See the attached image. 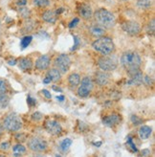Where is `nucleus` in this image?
I'll return each mask as SVG.
<instances>
[{"instance_id": "1", "label": "nucleus", "mask_w": 155, "mask_h": 157, "mask_svg": "<svg viewBox=\"0 0 155 157\" xmlns=\"http://www.w3.org/2000/svg\"><path fill=\"white\" fill-rule=\"evenodd\" d=\"M93 15H94L97 24L100 25L105 29L112 28L116 23V18L114 14L108 10L104 9V8H100Z\"/></svg>"}, {"instance_id": "2", "label": "nucleus", "mask_w": 155, "mask_h": 157, "mask_svg": "<svg viewBox=\"0 0 155 157\" xmlns=\"http://www.w3.org/2000/svg\"><path fill=\"white\" fill-rule=\"evenodd\" d=\"M92 47L95 51L102 54L103 56L111 55L115 50V44L112 38L108 36H100L92 43Z\"/></svg>"}, {"instance_id": "3", "label": "nucleus", "mask_w": 155, "mask_h": 157, "mask_svg": "<svg viewBox=\"0 0 155 157\" xmlns=\"http://www.w3.org/2000/svg\"><path fill=\"white\" fill-rule=\"evenodd\" d=\"M142 63L141 57L136 52H126L123 54L121 58V64L125 68L127 71H131L140 68V65Z\"/></svg>"}, {"instance_id": "4", "label": "nucleus", "mask_w": 155, "mask_h": 157, "mask_svg": "<svg viewBox=\"0 0 155 157\" xmlns=\"http://www.w3.org/2000/svg\"><path fill=\"white\" fill-rule=\"evenodd\" d=\"M3 128L8 131H18L22 128V121L20 117L15 113H11L6 116L3 121Z\"/></svg>"}, {"instance_id": "5", "label": "nucleus", "mask_w": 155, "mask_h": 157, "mask_svg": "<svg viewBox=\"0 0 155 157\" xmlns=\"http://www.w3.org/2000/svg\"><path fill=\"white\" fill-rule=\"evenodd\" d=\"M98 65L102 69V71L110 72L113 71L118 66V60L115 57H111L110 55L100 58L98 60Z\"/></svg>"}, {"instance_id": "6", "label": "nucleus", "mask_w": 155, "mask_h": 157, "mask_svg": "<svg viewBox=\"0 0 155 157\" xmlns=\"http://www.w3.org/2000/svg\"><path fill=\"white\" fill-rule=\"evenodd\" d=\"M55 66L60 73H66L71 66V59L68 55L61 54L55 59Z\"/></svg>"}, {"instance_id": "7", "label": "nucleus", "mask_w": 155, "mask_h": 157, "mask_svg": "<svg viewBox=\"0 0 155 157\" xmlns=\"http://www.w3.org/2000/svg\"><path fill=\"white\" fill-rule=\"evenodd\" d=\"M28 147L31 151L36 152H42L45 151L48 147V144L45 140L38 138V137H33L29 140Z\"/></svg>"}, {"instance_id": "8", "label": "nucleus", "mask_w": 155, "mask_h": 157, "mask_svg": "<svg viewBox=\"0 0 155 157\" xmlns=\"http://www.w3.org/2000/svg\"><path fill=\"white\" fill-rule=\"evenodd\" d=\"M80 83L81 85L78 89V96L81 98H86L93 89V82L90 78L85 77Z\"/></svg>"}, {"instance_id": "9", "label": "nucleus", "mask_w": 155, "mask_h": 157, "mask_svg": "<svg viewBox=\"0 0 155 157\" xmlns=\"http://www.w3.org/2000/svg\"><path fill=\"white\" fill-rule=\"evenodd\" d=\"M122 29L129 36H137L141 32V27L136 21H126L122 24Z\"/></svg>"}, {"instance_id": "10", "label": "nucleus", "mask_w": 155, "mask_h": 157, "mask_svg": "<svg viewBox=\"0 0 155 157\" xmlns=\"http://www.w3.org/2000/svg\"><path fill=\"white\" fill-rule=\"evenodd\" d=\"M44 128L48 133L52 135H59L62 131V128L59 122L54 121V120H49L46 121L44 124Z\"/></svg>"}, {"instance_id": "11", "label": "nucleus", "mask_w": 155, "mask_h": 157, "mask_svg": "<svg viewBox=\"0 0 155 157\" xmlns=\"http://www.w3.org/2000/svg\"><path fill=\"white\" fill-rule=\"evenodd\" d=\"M127 73L130 77V80L127 82L129 85H140L143 83L144 75L140 71V69L132 70V71H129Z\"/></svg>"}, {"instance_id": "12", "label": "nucleus", "mask_w": 155, "mask_h": 157, "mask_svg": "<svg viewBox=\"0 0 155 157\" xmlns=\"http://www.w3.org/2000/svg\"><path fill=\"white\" fill-rule=\"evenodd\" d=\"M78 13H79L80 17H81L83 19H90L93 17V11L92 8L87 3H81L78 7Z\"/></svg>"}, {"instance_id": "13", "label": "nucleus", "mask_w": 155, "mask_h": 157, "mask_svg": "<svg viewBox=\"0 0 155 157\" xmlns=\"http://www.w3.org/2000/svg\"><path fill=\"white\" fill-rule=\"evenodd\" d=\"M121 122V116L118 114H110L108 116H105L103 119V124L106 127L113 128L116 124H118Z\"/></svg>"}, {"instance_id": "14", "label": "nucleus", "mask_w": 155, "mask_h": 157, "mask_svg": "<svg viewBox=\"0 0 155 157\" xmlns=\"http://www.w3.org/2000/svg\"><path fill=\"white\" fill-rule=\"evenodd\" d=\"M51 59L48 55H42L36 61V67L38 70H46L50 65Z\"/></svg>"}, {"instance_id": "15", "label": "nucleus", "mask_w": 155, "mask_h": 157, "mask_svg": "<svg viewBox=\"0 0 155 157\" xmlns=\"http://www.w3.org/2000/svg\"><path fill=\"white\" fill-rule=\"evenodd\" d=\"M96 82L100 85V86H104L106 84H108L110 81V76L107 72L104 71H100L96 73V77H95Z\"/></svg>"}, {"instance_id": "16", "label": "nucleus", "mask_w": 155, "mask_h": 157, "mask_svg": "<svg viewBox=\"0 0 155 157\" xmlns=\"http://www.w3.org/2000/svg\"><path fill=\"white\" fill-rule=\"evenodd\" d=\"M89 32L91 33V35L95 37H100L104 36L105 34V28L102 27L100 25L97 24V25H93L89 28Z\"/></svg>"}, {"instance_id": "17", "label": "nucleus", "mask_w": 155, "mask_h": 157, "mask_svg": "<svg viewBox=\"0 0 155 157\" xmlns=\"http://www.w3.org/2000/svg\"><path fill=\"white\" fill-rule=\"evenodd\" d=\"M57 15L58 14L56 13V12L47 10L42 13V19L48 23H55L57 20Z\"/></svg>"}, {"instance_id": "18", "label": "nucleus", "mask_w": 155, "mask_h": 157, "mask_svg": "<svg viewBox=\"0 0 155 157\" xmlns=\"http://www.w3.org/2000/svg\"><path fill=\"white\" fill-rule=\"evenodd\" d=\"M151 133H152V128L149 127V125H143L139 129V136L143 140L149 139V136L151 135Z\"/></svg>"}, {"instance_id": "19", "label": "nucleus", "mask_w": 155, "mask_h": 157, "mask_svg": "<svg viewBox=\"0 0 155 157\" xmlns=\"http://www.w3.org/2000/svg\"><path fill=\"white\" fill-rule=\"evenodd\" d=\"M46 77H47L49 80L51 82H58L60 80V72L59 71L58 69H55V68H53V69H50L49 71L47 72V74H46Z\"/></svg>"}, {"instance_id": "20", "label": "nucleus", "mask_w": 155, "mask_h": 157, "mask_svg": "<svg viewBox=\"0 0 155 157\" xmlns=\"http://www.w3.org/2000/svg\"><path fill=\"white\" fill-rule=\"evenodd\" d=\"M68 82H69V85H70L72 88H76L81 82L80 75L77 74V73H72L70 76L68 77Z\"/></svg>"}, {"instance_id": "21", "label": "nucleus", "mask_w": 155, "mask_h": 157, "mask_svg": "<svg viewBox=\"0 0 155 157\" xmlns=\"http://www.w3.org/2000/svg\"><path fill=\"white\" fill-rule=\"evenodd\" d=\"M18 66H19V68L21 70H23V71H26V70H30L31 68L33 67V62L30 59L24 58V59H21L19 60Z\"/></svg>"}, {"instance_id": "22", "label": "nucleus", "mask_w": 155, "mask_h": 157, "mask_svg": "<svg viewBox=\"0 0 155 157\" xmlns=\"http://www.w3.org/2000/svg\"><path fill=\"white\" fill-rule=\"evenodd\" d=\"M72 140L71 139H69V138H65L64 140H62V142L60 143L59 145V150L61 152H63V153H66L67 151L69 150V147H71L72 145Z\"/></svg>"}, {"instance_id": "23", "label": "nucleus", "mask_w": 155, "mask_h": 157, "mask_svg": "<svg viewBox=\"0 0 155 157\" xmlns=\"http://www.w3.org/2000/svg\"><path fill=\"white\" fill-rule=\"evenodd\" d=\"M152 5L151 0H137V7L141 10H149Z\"/></svg>"}, {"instance_id": "24", "label": "nucleus", "mask_w": 155, "mask_h": 157, "mask_svg": "<svg viewBox=\"0 0 155 157\" xmlns=\"http://www.w3.org/2000/svg\"><path fill=\"white\" fill-rule=\"evenodd\" d=\"M9 103H10L9 96H8L6 93L0 94V107L6 108L8 105H9Z\"/></svg>"}, {"instance_id": "25", "label": "nucleus", "mask_w": 155, "mask_h": 157, "mask_svg": "<svg viewBox=\"0 0 155 157\" xmlns=\"http://www.w3.org/2000/svg\"><path fill=\"white\" fill-rule=\"evenodd\" d=\"M13 151L15 156H20L21 154H23V153H25V152H26V147H25L24 146H23V145L17 144V145H15V146L13 147Z\"/></svg>"}, {"instance_id": "26", "label": "nucleus", "mask_w": 155, "mask_h": 157, "mask_svg": "<svg viewBox=\"0 0 155 157\" xmlns=\"http://www.w3.org/2000/svg\"><path fill=\"white\" fill-rule=\"evenodd\" d=\"M32 40H33V36H26L24 37H22L21 42H20L21 48L24 49V48H26V47H28L30 45V43L32 42Z\"/></svg>"}, {"instance_id": "27", "label": "nucleus", "mask_w": 155, "mask_h": 157, "mask_svg": "<svg viewBox=\"0 0 155 157\" xmlns=\"http://www.w3.org/2000/svg\"><path fill=\"white\" fill-rule=\"evenodd\" d=\"M33 3L38 8H45L50 5L49 0H33Z\"/></svg>"}, {"instance_id": "28", "label": "nucleus", "mask_w": 155, "mask_h": 157, "mask_svg": "<svg viewBox=\"0 0 155 157\" xmlns=\"http://www.w3.org/2000/svg\"><path fill=\"white\" fill-rule=\"evenodd\" d=\"M19 9H18V13L19 14L21 15V17L23 18H28L30 17V10L28 9V8H26L25 6H23V7H18Z\"/></svg>"}, {"instance_id": "29", "label": "nucleus", "mask_w": 155, "mask_h": 157, "mask_svg": "<svg viewBox=\"0 0 155 157\" xmlns=\"http://www.w3.org/2000/svg\"><path fill=\"white\" fill-rule=\"evenodd\" d=\"M154 31H155V22L154 19H152L151 21H149L148 27H146V32H148L149 35H153L154 34Z\"/></svg>"}, {"instance_id": "30", "label": "nucleus", "mask_w": 155, "mask_h": 157, "mask_svg": "<svg viewBox=\"0 0 155 157\" xmlns=\"http://www.w3.org/2000/svg\"><path fill=\"white\" fill-rule=\"evenodd\" d=\"M131 122H132V124H135V125L142 124V120L138 116H136V115H132V116H131Z\"/></svg>"}, {"instance_id": "31", "label": "nucleus", "mask_w": 155, "mask_h": 157, "mask_svg": "<svg viewBox=\"0 0 155 157\" xmlns=\"http://www.w3.org/2000/svg\"><path fill=\"white\" fill-rule=\"evenodd\" d=\"M7 91V84L3 80H0V94H4Z\"/></svg>"}, {"instance_id": "32", "label": "nucleus", "mask_w": 155, "mask_h": 157, "mask_svg": "<svg viewBox=\"0 0 155 157\" xmlns=\"http://www.w3.org/2000/svg\"><path fill=\"white\" fill-rule=\"evenodd\" d=\"M42 114L40 112H35L32 115V120L33 121H40L42 119Z\"/></svg>"}, {"instance_id": "33", "label": "nucleus", "mask_w": 155, "mask_h": 157, "mask_svg": "<svg viewBox=\"0 0 155 157\" xmlns=\"http://www.w3.org/2000/svg\"><path fill=\"white\" fill-rule=\"evenodd\" d=\"M143 83H146V85H152L153 84V81L150 78V77H149V76H144Z\"/></svg>"}, {"instance_id": "34", "label": "nucleus", "mask_w": 155, "mask_h": 157, "mask_svg": "<svg viewBox=\"0 0 155 157\" xmlns=\"http://www.w3.org/2000/svg\"><path fill=\"white\" fill-rule=\"evenodd\" d=\"M127 145L132 148V151H135V152H137L138 151V150L136 148V147H135V145L133 144V142H132V139H131L130 137H128L127 138Z\"/></svg>"}, {"instance_id": "35", "label": "nucleus", "mask_w": 155, "mask_h": 157, "mask_svg": "<svg viewBox=\"0 0 155 157\" xmlns=\"http://www.w3.org/2000/svg\"><path fill=\"white\" fill-rule=\"evenodd\" d=\"M74 41H75V43H74V46H73V48H72L71 50H76V49L78 48V47H79L80 43H81L79 37H78L77 36H74Z\"/></svg>"}, {"instance_id": "36", "label": "nucleus", "mask_w": 155, "mask_h": 157, "mask_svg": "<svg viewBox=\"0 0 155 157\" xmlns=\"http://www.w3.org/2000/svg\"><path fill=\"white\" fill-rule=\"evenodd\" d=\"M79 21H80V19H79V18H74L70 23H69V28L72 29V28L76 27V26L78 25V23H79Z\"/></svg>"}, {"instance_id": "37", "label": "nucleus", "mask_w": 155, "mask_h": 157, "mask_svg": "<svg viewBox=\"0 0 155 157\" xmlns=\"http://www.w3.org/2000/svg\"><path fill=\"white\" fill-rule=\"evenodd\" d=\"M27 103H28V105H30V106H33L36 101V100L34 99V98H32L31 96H28L27 97Z\"/></svg>"}, {"instance_id": "38", "label": "nucleus", "mask_w": 155, "mask_h": 157, "mask_svg": "<svg viewBox=\"0 0 155 157\" xmlns=\"http://www.w3.org/2000/svg\"><path fill=\"white\" fill-rule=\"evenodd\" d=\"M15 3H17V7H23V6H26L27 0H17Z\"/></svg>"}, {"instance_id": "39", "label": "nucleus", "mask_w": 155, "mask_h": 157, "mask_svg": "<svg viewBox=\"0 0 155 157\" xmlns=\"http://www.w3.org/2000/svg\"><path fill=\"white\" fill-rule=\"evenodd\" d=\"M10 147V143L9 142H5V143H2L1 145H0V148L3 151H6L8 150V148Z\"/></svg>"}, {"instance_id": "40", "label": "nucleus", "mask_w": 155, "mask_h": 157, "mask_svg": "<svg viewBox=\"0 0 155 157\" xmlns=\"http://www.w3.org/2000/svg\"><path fill=\"white\" fill-rule=\"evenodd\" d=\"M42 94H43V95H44L46 98H47V99H49V100L52 98V96H51V93H50L48 90H46V89H43V90H42Z\"/></svg>"}, {"instance_id": "41", "label": "nucleus", "mask_w": 155, "mask_h": 157, "mask_svg": "<svg viewBox=\"0 0 155 157\" xmlns=\"http://www.w3.org/2000/svg\"><path fill=\"white\" fill-rule=\"evenodd\" d=\"M53 90H55L56 92H62V90H61V88H59V87H58V86H56V85H53Z\"/></svg>"}, {"instance_id": "42", "label": "nucleus", "mask_w": 155, "mask_h": 157, "mask_svg": "<svg viewBox=\"0 0 155 157\" xmlns=\"http://www.w3.org/2000/svg\"><path fill=\"white\" fill-rule=\"evenodd\" d=\"M8 63H9L10 65H15V64H17V60H15V59H11V60L8 61Z\"/></svg>"}, {"instance_id": "43", "label": "nucleus", "mask_w": 155, "mask_h": 157, "mask_svg": "<svg viewBox=\"0 0 155 157\" xmlns=\"http://www.w3.org/2000/svg\"><path fill=\"white\" fill-rule=\"evenodd\" d=\"M149 153H150L149 150H144V151H142V154L143 155H149Z\"/></svg>"}, {"instance_id": "44", "label": "nucleus", "mask_w": 155, "mask_h": 157, "mask_svg": "<svg viewBox=\"0 0 155 157\" xmlns=\"http://www.w3.org/2000/svg\"><path fill=\"white\" fill-rule=\"evenodd\" d=\"M49 82H51V81L49 80V78H48L47 77H46V78H44V80H43V83H45V84H48Z\"/></svg>"}, {"instance_id": "45", "label": "nucleus", "mask_w": 155, "mask_h": 157, "mask_svg": "<svg viewBox=\"0 0 155 157\" xmlns=\"http://www.w3.org/2000/svg\"><path fill=\"white\" fill-rule=\"evenodd\" d=\"M57 99H58V101H64V96H59V97H57Z\"/></svg>"}, {"instance_id": "46", "label": "nucleus", "mask_w": 155, "mask_h": 157, "mask_svg": "<svg viewBox=\"0 0 155 157\" xmlns=\"http://www.w3.org/2000/svg\"><path fill=\"white\" fill-rule=\"evenodd\" d=\"M63 11H64V9H62V8H60V9H59V10H58V11L56 12V13H57V14H60V13H62Z\"/></svg>"}, {"instance_id": "47", "label": "nucleus", "mask_w": 155, "mask_h": 157, "mask_svg": "<svg viewBox=\"0 0 155 157\" xmlns=\"http://www.w3.org/2000/svg\"><path fill=\"white\" fill-rule=\"evenodd\" d=\"M3 130H4V128H3V124H1V123H0V134L3 132Z\"/></svg>"}, {"instance_id": "48", "label": "nucleus", "mask_w": 155, "mask_h": 157, "mask_svg": "<svg viewBox=\"0 0 155 157\" xmlns=\"http://www.w3.org/2000/svg\"><path fill=\"white\" fill-rule=\"evenodd\" d=\"M100 144H102V142H98V143H94V145H95L96 147H100Z\"/></svg>"}, {"instance_id": "49", "label": "nucleus", "mask_w": 155, "mask_h": 157, "mask_svg": "<svg viewBox=\"0 0 155 157\" xmlns=\"http://www.w3.org/2000/svg\"><path fill=\"white\" fill-rule=\"evenodd\" d=\"M123 1H127V0H123Z\"/></svg>"}]
</instances>
